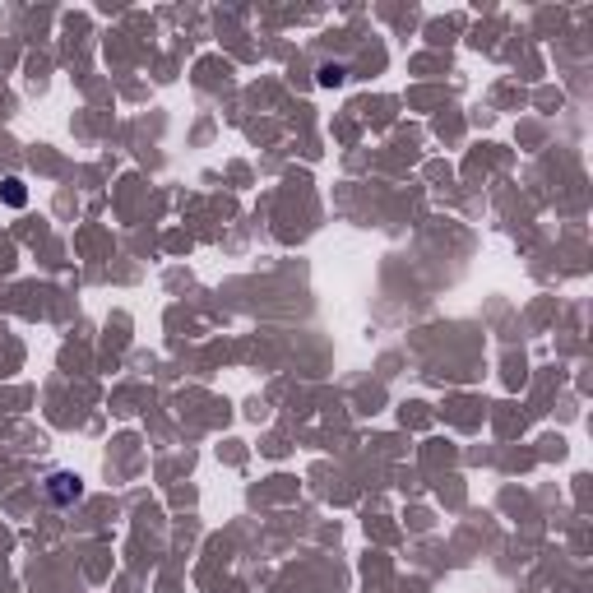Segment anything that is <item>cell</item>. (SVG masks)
Wrapping results in <instances>:
<instances>
[{
	"label": "cell",
	"instance_id": "obj_1",
	"mask_svg": "<svg viewBox=\"0 0 593 593\" xmlns=\"http://www.w3.org/2000/svg\"><path fill=\"white\" fill-rule=\"evenodd\" d=\"M46 496H51L56 505H70V501L84 496V482H79L75 473H51V478H46Z\"/></svg>",
	"mask_w": 593,
	"mask_h": 593
},
{
	"label": "cell",
	"instance_id": "obj_2",
	"mask_svg": "<svg viewBox=\"0 0 593 593\" xmlns=\"http://www.w3.org/2000/svg\"><path fill=\"white\" fill-rule=\"evenodd\" d=\"M0 195H5V204H14V209H23V204H28V191H23V181H5V191H0Z\"/></svg>",
	"mask_w": 593,
	"mask_h": 593
},
{
	"label": "cell",
	"instance_id": "obj_3",
	"mask_svg": "<svg viewBox=\"0 0 593 593\" xmlns=\"http://www.w3.org/2000/svg\"><path fill=\"white\" fill-rule=\"evenodd\" d=\"M343 79H347V70H343V65H320V84H325V89H338Z\"/></svg>",
	"mask_w": 593,
	"mask_h": 593
}]
</instances>
